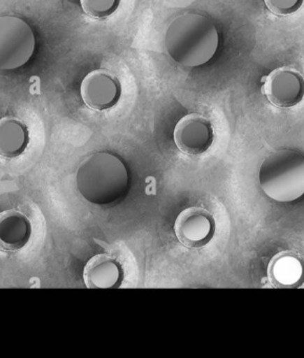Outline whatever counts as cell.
<instances>
[{"mask_svg":"<svg viewBox=\"0 0 304 358\" xmlns=\"http://www.w3.org/2000/svg\"><path fill=\"white\" fill-rule=\"evenodd\" d=\"M219 35L210 18L201 14L187 13L170 24L165 36L168 55L187 68L208 64L217 52Z\"/></svg>","mask_w":304,"mask_h":358,"instance_id":"cell-1","label":"cell"},{"mask_svg":"<svg viewBox=\"0 0 304 358\" xmlns=\"http://www.w3.org/2000/svg\"><path fill=\"white\" fill-rule=\"evenodd\" d=\"M75 184L80 194L88 202L108 205L126 194L129 175L119 157L110 152H96L80 164Z\"/></svg>","mask_w":304,"mask_h":358,"instance_id":"cell-2","label":"cell"},{"mask_svg":"<svg viewBox=\"0 0 304 358\" xmlns=\"http://www.w3.org/2000/svg\"><path fill=\"white\" fill-rule=\"evenodd\" d=\"M262 192L276 202L291 203L304 196V156L291 150L273 152L258 173Z\"/></svg>","mask_w":304,"mask_h":358,"instance_id":"cell-3","label":"cell"},{"mask_svg":"<svg viewBox=\"0 0 304 358\" xmlns=\"http://www.w3.org/2000/svg\"><path fill=\"white\" fill-rule=\"evenodd\" d=\"M35 49V34L25 20L0 16V70L22 68L33 57Z\"/></svg>","mask_w":304,"mask_h":358,"instance_id":"cell-4","label":"cell"},{"mask_svg":"<svg viewBox=\"0 0 304 358\" xmlns=\"http://www.w3.org/2000/svg\"><path fill=\"white\" fill-rule=\"evenodd\" d=\"M261 83V93L277 108H293L303 99L304 78L295 69H275L262 77Z\"/></svg>","mask_w":304,"mask_h":358,"instance_id":"cell-5","label":"cell"},{"mask_svg":"<svg viewBox=\"0 0 304 358\" xmlns=\"http://www.w3.org/2000/svg\"><path fill=\"white\" fill-rule=\"evenodd\" d=\"M80 94L85 106L98 112L109 110L121 98V83L115 75L105 70L88 73L80 85Z\"/></svg>","mask_w":304,"mask_h":358,"instance_id":"cell-6","label":"cell"},{"mask_svg":"<svg viewBox=\"0 0 304 358\" xmlns=\"http://www.w3.org/2000/svg\"><path fill=\"white\" fill-rule=\"evenodd\" d=\"M213 137L212 124L203 115H186L174 127L173 139L176 148L191 156L207 152L212 145Z\"/></svg>","mask_w":304,"mask_h":358,"instance_id":"cell-7","label":"cell"},{"mask_svg":"<svg viewBox=\"0 0 304 358\" xmlns=\"http://www.w3.org/2000/svg\"><path fill=\"white\" fill-rule=\"evenodd\" d=\"M215 223L213 217L201 207L184 209L176 217L174 232L184 246L201 247L213 238Z\"/></svg>","mask_w":304,"mask_h":358,"instance_id":"cell-8","label":"cell"},{"mask_svg":"<svg viewBox=\"0 0 304 358\" xmlns=\"http://www.w3.org/2000/svg\"><path fill=\"white\" fill-rule=\"evenodd\" d=\"M83 280L89 289L117 288L123 280V270L115 257L101 253L86 263Z\"/></svg>","mask_w":304,"mask_h":358,"instance_id":"cell-9","label":"cell"},{"mask_svg":"<svg viewBox=\"0 0 304 358\" xmlns=\"http://www.w3.org/2000/svg\"><path fill=\"white\" fill-rule=\"evenodd\" d=\"M31 236V221L24 213L17 209L0 213V250H20L29 243Z\"/></svg>","mask_w":304,"mask_h":358,"instance_id":"cell-10","label":"cell"},{"mask_svg":"<svg viewBox=\"0 0 304 358\" xmlns=\"http://www.w3.org/2000/svg\"><path fill=\"white\" fill-rule=\"evenodd\" d=\"M268 274L275 287H298L304 280V263L295 253L280 252L268 264Z\"/></svg>","mask_w":304,"mask_h":358,"instance_id":"cell-11","label":"cell"},{"mask_svg":"<svg viewBox=\"0 0 304 358\" xmlns=\"http://www.w3.org/2000/svg\"><path fill=\"white\" fill-rule=\"evenodd\" d=\"M29 144V131L20 120L12 117L0 119V158L21 156Z\"/></svg>","mask_w":304,"mask_h":358,"instance_id":"cell-12","label":"cell"},{"mask_svg":"<svg viewBox=\"0 0 304 358\" xmlns=\"http://www.w3.org/2000/svg\"><path fill=\"white\" fill-rule=\"evenodd\" d=\"M84 13L94 18H106L113 15L120 6V0H79Z\"/></svg>","mask_w":304,"mask_h":358,"instance_id":"cell-13","label":"cell"},{"mask_svg":"<svg viewBox=\"0 0 304 358\" xmlns=\"http://www.w3.org/2000/svg\"><path fill=\"white\" fill-rule=\"evenodd\" d=\"M304 0H264L266 8L276 15L285 16L296 13Z\"/></svg>","mask_w":304,"mask_h":358,"instance_id":"cell-14","label":"cell"}]
</instances>
